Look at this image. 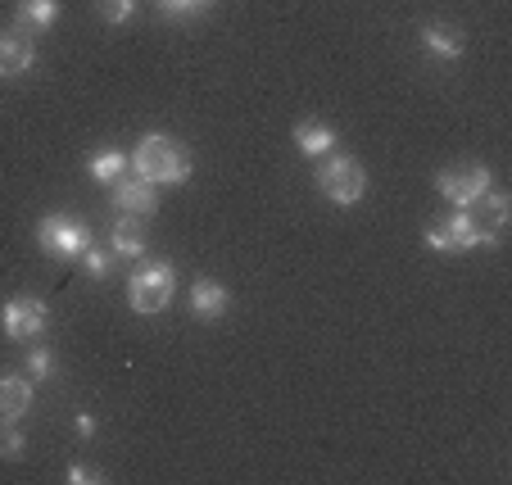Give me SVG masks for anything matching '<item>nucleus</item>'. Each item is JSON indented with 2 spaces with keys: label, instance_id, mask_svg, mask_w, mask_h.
I'll return each instance as SVG.
<instances>
[{
  "label": "nucleus",
  "instance_id": "nucleus-1",
  "mask_svg": "<svg viewBox=\"0 0 512 485\" xmlns=\"http://www.w3.org/2000/svg\"><path fill=\"white\" fill-rule=\"evenodd\" d=\"M132 173H141L145 182H155V186H186L191 182V173H195V164H191V155L177 146L173 136L155 132V136H145L141 146H136Z\"/></svg>",
  "mask_w": 512,
  "mask_h": 485
},
{
  "label": "nucleus",
  "instance_id": "nucleus-2",
  "mask_svg": "<svg viewBox=\"0 0 512 485\" xmlns=\"http://www.w3.org/2000/svg\"><path fill=\"white\" fill-rule=\"evenodd\" d=\"M173 291H177V268L168 259H150L132 272L127 304H132L141 318H150V313H164L168 304H173Z\"/></svg>",
  "mask_w": 512,
  "mask_h": 485
},
{
  "label": "nucleus",
  "instance_id": "nucleus-3",
  "mask_svg": "<svg viewBox=\"0 0 512 485\" xmlns=\"http://www.w3.org/2000/svg\"><path fill=\"white\" fill-rule=\"evenodd\" d=\"M318 191L327 195L331 204H358L363 195H368V173H363L358 159L331 150V155L318 164Z\"/></svg>",
  "mask_w": 512,
  "mask_h": 485
},
{
  "label": "nucleus",
  "instance_id": "nucleus-4",
  "mask_svg": "<svg viewBox=\"0 0 512 485\" xmlns=\"http://www.w3.org/2000/svg\"><path fill=\"white\" fill-rule=\"evenodd\" d=\"M37 241L50 259H82V250L91 245V232H87V223H78V218L46 214L37 227Z\"/></svg>",
  "mask_w": 512,
  "mask_h": 485
},
{
  "label": "nucleus",
  "instance_id": "nucleus-5",
  "mask_svg": "<svg viewBox=\"0 0 512 485\" xmlns=\"http://www.w3.org/2000/svg\"><path fill=\"white\" fill-rule=\"evenodd\" d=\"M476 245H481V232H476L472 209H458L445 223L426 227V250H435V254H467V250H476Z\"/></svg>",
  "mask_w": 512,
  "mask_h": 485
},
{
  "label": "nucleus",
  "instance_id": "nucleus-6",
  "mask_svg": "<svg viewBox=\"0 0 512 485\" xmlns=\"http://www.w3.org/2000/svg\"><path fill=\"white\" fill-rule=\"evenodd\" d=\"M490 168L485 164H467V168H449V173L435 177V186H440V195H445L454 209H472L476 200H481L485 191H490Z\"/></svg>",
  "mask_w": 512,
  "mask_h": 485
},
{
  "label": "nucleus",
  "instance_id": "nucleus-7",
  "mask_svg": "<svg viewBox=\"0 0 512 485\" xmlns=\"http://www.w3.org/2000/svg\"><path fill=\"white\" fill-rule=\"evenodd\" d=\"M46 322H50V309L37 295H14V300L0 309V327H5L10 340H41Z\"/></svg>",
  "mask_w": 512,
  "mask_h": 485
},
{
  "label": "nucleus",
  "instance_id": "nucleus-8",
  "mask_svg": "<svg viewBox=\"0 0 512 485\" xmlns=\"http://www.w3.org/2000/svg\"><path fill=\"white\" fill-rule=\"evenodd\" d=\"M109 200H114V209L127 218H155L159 214V191H155V182H145L141 173L114 177V182H109Z\"/></svg>",
  "mask_w": 512,
  "mask_h": 485
},
{
  "label": "nucleus",
  "instance_id": "nucleus-9",
  "mask_svg": "<svg viewBox=\"0 0 512 485\" xmlns=\"http://www.w3.org/2000/svg\"><path fill=\"white\" fill-rule=\"evenodd\" d=\"M32 59H37V46H32L28 32L23 28L0 32V78H23L32 68Z\"/></svg>",
  "mask_w": 512,
  "mask_h": 485
},
{
  "label": "nucleus",
  "instance_id": "nucleus-10",
  "mask_svg": "<svg viewBox=\"0 0 512 485\" xmlns=\"http://www.w3.org/2000/svg\"><path fill=\"white\" fill-rule=\"evenodd\" d=\"M481 209H476V232H481V245L490 250V245H499L503 241V223H508V195H499V191H485L481 200Z\"/></svg>",
  "mask_w": 512,
  "mask_h": 485
},
{
  "label": "nucleus",
  "instance_id": "nucleus-11",
  "mask_svg": "<svg viewBox=\"0 0 512 485\" xmlns=\"http://www.w3.org/2000/svg\"><path fill=\"white\" fill-rule=\"evenodd\" d=\"M227 309H232V291H227L223 282H213V277H200V282L191 286V313H195L200 322L223 318Z\"/></svg>",
  "mask_w": 512,
  "mask_h": 485
},
{
  "label": "nucleus",
  "instance_id": "nucleus-12",
  "mask_svg": "<svg viewBox=\"0 0 512 485\" xmlns=\"http://www.w3.org/2000/svg\"><path fill=\"white\" fill-rule=\"evenodd\" d=\"M32 408V377L23 372V377H0V427H10V422H19L23 413Z\"/></svg>",
  "mask_w": 512,
  "mask_h": 485
},
{
  "label": "nucleus",
  "instance_id": "nucleus-13",
  "mask_svg": "<svg viewBox=\"0 0 512 485\" xmlns=\"http://www.w3.org/2000/svg\"><path fill=\"white\" fill-rule=\"evenodd\" d=\"M109 250L114 259H141L145 254V218H118L114 232H109Z\"/></svg>",
  "mask_w": 512,
  "mask_h": 485
},
{
  "label": "nucleus",
  "instance_id": "nucleus-14",
  "mask_svg": "<svg viewBox=\"0 0 512 485\" xmlns=\"http://www.w3.org/2000/svg\"><path fill=\"white\" fill-rule=\"evenodd\" d=\"M422 46L431 50V55H440V59H463L467 41H463V32L449 28V23H426V28H422Z\"/></svg>",
  "mask_w": 512,
  "mask_h": 485
},
{
  "label": "nucleus",
  "instance_id": "nucleus-15",
  "mask_svg": "<svg viewBox=\"0 0 512 485\" xmlns=\"http://www.w3.org/2000/svg\"><path fill=\"white\" fill-rule=\"evenodd\" d=\"M295 146L309 159H327L331 150H336V132H331L327 123H300L295 127Z\"/></svg>",
  "mask_w": 512,
  "mask_h": 485
},
{
  "label": "nucleus",
  "instance_id": "nucleus-16",
  "mask_svg": "<svg viewBox=\"0 0 512 485\" xmlns=\"http://www.w3.org/2000/svg\"><path fill=\"white\" fill-rule=\"evenodd\" d=\"M59 19V0H19V28L23 32H46Z\"/></svg>",
  "mask_w": 512,
  "mask_h": 485
},
{
  "label": "nucleus",
  "instance_id": "nucleus-17",
  "mask_svg": "<svg viewBox=\"0 0 512 485\" xmlns=\"http://www.w3.org/2000/svg\"><path fill=\"white\" fill-rule=\"evenodd\" d=\"M87 168H91V177H96V182H114V177H123L127 173V159L118 155V150H100V155H91L87 159Z\"/></svg>",
  "mask_w": 512,
  "mask_h": 485
},
{
  "label": "nucleus",
  "instance_id": "nucleus-18",
  "mask_svg": "<svg viewBox=\"0 0 512 485\" xmlns=\"http://www.w3.org/2000/svg\"><path fill=\"white\" fill-rule=\"evenodd\" d=\"M78 263H82V268H87L91 277L100 282V277H109V268H114V250H96V245H87Z\"/></svg>",
  "mask_w": 512,
  "mask_h": 485
},
{
  "label": "nucleus",
  "instance_id": "nucleus-19",
  "mask_svg": "<svg viewBox=\"0 0 512 485\" xmlns=\"http://www.w3.org/2000/svg\"><path fill=\"white\" fill-rule=\"evenodd\" d=\"M23 449H28V440H23V431H14V422L0 427V458H5V463H19Z\"/></svg>",
  "mask_w": 512,
  "mask_h": 485
},
{
  "label": "nucleus",
  "instance_id": "nucleus-20",
  "mask_svg": "<svg viewBox=\"0 0 512 485\" xmlns=\"http://www.w3.org/2000/svg\"><path fill=\"white\" fill-rule=\"evenodd\" d=\"M96 10H100L105 23H127L132 10H136V0H96Z\"/></svg>",
  "mask_w": 512,
  "mask_h": 485
},
{
  "label": "nucleus",
  "instance_id": "nucleus-21",
  "mask_svg": "<svg viewBox=\"0 0 512 485\" xmlns=\"http://www.w3.org/2000/svg\"><path fill=\"white\" fill-rule=\"evenodd\" d=\"M23 368H28L32 381H46L50 372H55V354H50V350H32L28 359H23Z\"/></svg>",
  "mask_w": 512,
  "mask_h": 485
},
{
  "label": "nucleus",
  "instance_id": "nucleus-22",
  "mask_svg": "<svg viewBox=\"0 0 512 485\" xmlns=\"http://www.w3.org/2000/svg\"><path fill=\"white\" fill-rule=\"evenodd\" d=\"M213 0H159V10L164 14H200V10H209Z\"/></svg>",
  "mask_w": 512,
  "mask_h": 485
},
{
  "label": "nucleus",
  "instance_id": "nucleus-23",
  "mask_svg": "<svg viewBox=\"0 0 512 485\" xmlns=\"http://www.w3.org/2000/svg\"><path fill=\"white\" fill-rule=\"evenodd\" d=\"M87 481H105V476L91 472V467H68V485H87Z\"/></svg>",
  "mask_w": 512,
  "mask_h": 485
},
{
  "label": "nucleus",
  "instance_id": "nucleus-24",
  "mask_svg": "<svg viewBox=\"0 0 512 485\" xmlns=\"http://www.w3.org/2000/svg\"><path fill=\"white\" fill-rule=\"evenodd\" d=\"M73 431H78V436H96V418H91V413H78V418H73Z\"/></svg>",
  "mask_w": 512,
  "mask_h": 485
}]
</instances>
